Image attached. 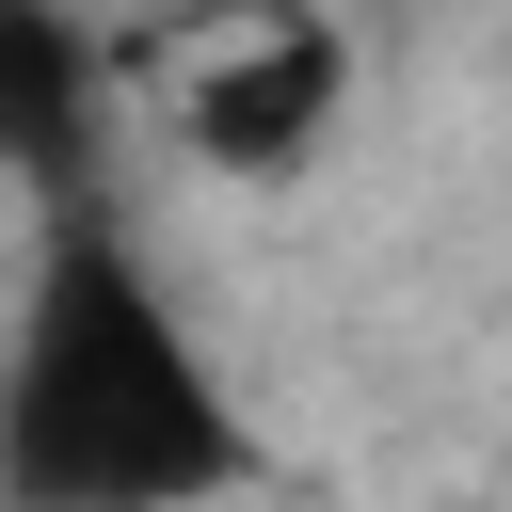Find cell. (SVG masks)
I'll list each match as a JSON object with an SVG mask.
<instances>
[{"mask_svg": "<svg viewBox=\"0 0 512 512\" xmlns=\"http://www.w3.org/2000/svg\"><path fill=\"white\" fill-rule=\"evenodd\" d=\"M128 96L192 176H304L352 128V32L320 0H176L128 48Z\"/></svg>", "mask_w": 512, "mask_h": 512, "instance_id": "cell-2", "label": "cell"}, {"mask_svg": "<svg viewBox=\"0 0 512 512\" xmlns=\"http://www.w3.org/2000/svg\"><path fill=\"white\" fill-rule=\"evenodd\" d=\"M112 96H128V48L80 0H0V192L32 208L112 192Z\"/></svg>", "mask_w": 512, "mask_h": 512, "instance_id": "cell-3", "label": "cell"}, {"mask_svg": "<svg viewBox=\"0 0 512 512\" xmlns=\"http://www.w3.org/2000/svg\"><path fill=\"white\" fill-rule=\"evenodd\" d=\"M256 480V400L144 256L128 192L32 208L0 304V512H224Z\"/></svg>", "mask_w": 512, "mask_h": 512, "instance_id": "cell-1", "label": "cell"}]
</instances>
